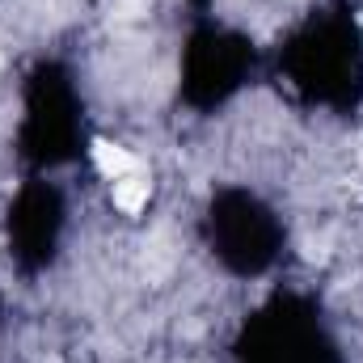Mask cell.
Segmentation results:
<instances>
[{"instance_id": "cell-1", "label": "cell", "mask_w": 363, "mask_h": 363, "mask_svg": "<svg viewBox=\"0 0 363 363\" xmlns=\"http://www.w3.org/2000/svg\"><path fill=\"white\" fill-rule=\"evenodd\" d=\"M93 161H97V169H101L110 182H118V178H127V174L140 169V161H135L127 148L110 144V140H97V144H93Z\"/></svg>"}, {"instance_id": "cell-2", "label": "cell", "mask_w": 363, "mask_h": 363, "mask_svg": "<svg viewBox=\"0 0 363 363\" xmlns=\"http://www.w3.org/2000/svg\"><path fill=\"white\" fill-rule=\"evenodd\" d=\"M148 190H152L148 174H144V169H135V174H127V178L114 182V203H118L127 216H135V211L148 203Z\"/></svg>"}]
</instances>
